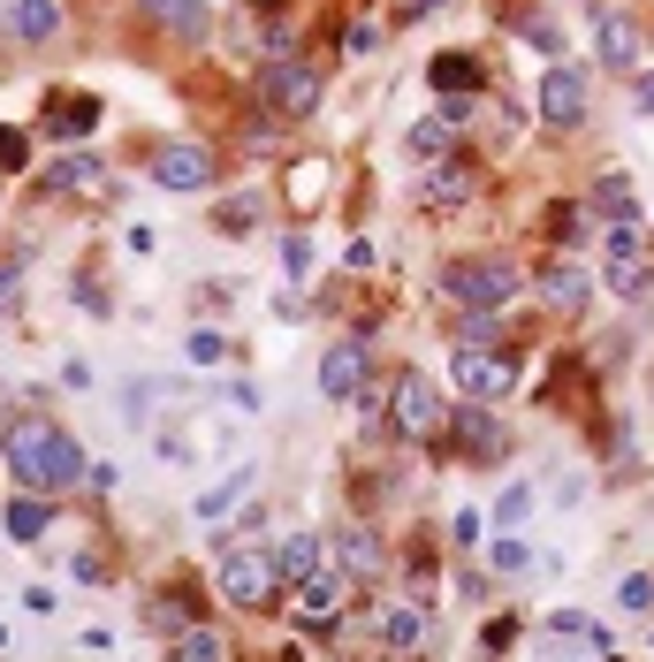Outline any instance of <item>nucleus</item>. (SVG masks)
I'll use <instances>...</instances> for the list:
<instances>
[{"label":"nucleus","instance_id":"1","mask_svg":"<svg viewBox=\"0 0 654 662\" xmlns=\"http://www.w3.org/2000/svg\"><path fill=\"white\" fill-rule=\"evenodd\" d=\"M0 457H8V480L23 496H61V488H77L92 473L84 450H77V434L54 427V419H38V411H23V419L0 427Z\"/></svg>","mask_w":654,"mask_h":662},{"label":"nucleus","instance_id":"2","mask_svg":"<svg viewBox=\"0 0 654 662\" xmlns=\"http://www.w3.org/2000/svg\"><path fill=\"white\" fill-rule=\"evenodd\" d=\"M517 290H525V275H517L502 252H488V259H457V267L442 275V298L457 305V321H494Z\"/></svg>","mask_w":654,"mask_h":662},{"label":"nucleus","instance_id":"3","mask_svg":"<svg viewBox=\"0 0 654 662\" xmlns=\"http://www.w3.org/2000/svg\"><path fill=\"white\" fill-rule=\"evenodd\" d=\"M602 282H609V298H647L654 244H647V221H640V213L602 221Z\"/></svg>","mask_w":654,"mask_h":662},{"label":"nucleus","instance_id":"4","mask_svg":"<svg viewBox=\"0 0 654 662\" xmlns=\"http://www.w3.org/2000/svg\"><path fill=\"white\" fill-rule=\"evenodd\" d=\"M213 586H221L229 609H275V594H282V564H275V548L221 541V571H213Z\"/></svg>","mask_w":654,"mask_h":662},{"label":"nucleus","instance_id":"5","mask_svg":"<svg viewBox=\"0 0 654 662\" xmlns=\"http://www.w3.org/2000/svg\"><path fill=\"white\" fill-rule=\"evenodd\" d=\"M388 427L404 434V442H442L449 434V404H442V388L411 365V373H396V388H388Z\"/></svg>","mask_w":654,"mask_h":662},{"label":"nucleus","instance_id":"6","mask_svg":"<svg viewBox=\"0 0 654 662\" xmlns=\"http://www.w3.org/2000/svg\"><path fill=\"white\" fill-rule=\"evenodd\" d=\"M259 107H267L275 123H305V115L320 107V69L297 61V54H275V61L259 69Z\"/></svg>","mask_w":654,"mask_h":662},{"label":"nucleus","instance_id":"7","mask_svg":"<svg viewBox=\"0 0 654 662\" xmlns=\"http://www.w3.org/2000/svg\"><path fill=\"white\" fill-rule=\"evenodd\" d=\"M449 373H457V388H465L472 404H502V396L517 388V358H502V350H480V342H465Z\"/></svg>","mask_w":654,"mask_h":662},{"label":"nucleus","instance_id":"8","mask_svg":"<svg viewBox=\"0 0 654 662\" xmlns=\"http://www.w3.org/2000/svg\"><path fill=\"white\" fill-rule=\"evenodd\" d=\"M449 442H457V457H472V465L510 457V427L494 419V404H465V411H449Z\"/></svg>","mask_w":654,"mask_h":662},{"label":"nucleus","instance_id":"9","mask_svg":"<svg viewBox=\"0 0 654 662\" xmlns=\"http://www.w3.org/2000/svg\"><path fill=\"white\" fill-rule=\"evenodd\" d=\"M411 198H419L427 213H457V206L480 198V167H472V161H434L419 183H411Z\"/></svg>","mask_w":654,"mask_h":662},{"label":"nucleus","instance_id":"10","mask_svg":"<svg viewBox=\"0 0 654 662\" xmlns=\"http://www.w3.org/2000/svg\"><path fill=\"white\" fill-rule=\"evenodd\" d=\"M533 107H540V123H556V130H579V123H586V77H579L571 61H556V69L540 77Z\"/></svg>","mask_w":654,"mask_h":662},{"label":"nucleus","instance_id":"11","mask_svg":"<svg viewBox=\"0 0 654 662\" xmlns=\"http://www.w3.org/2000/svg\"><path fill=\"white\" fill-rule=\"evenodd\" d=\"M297 625H313V632H327V625H342V609H350V579L342 571H313L305 586H297Z\"/></svg>","mask_w":654,"mask_h":662},{"label":"nucleus","instance_id":"12","mask_svg":"<svg viewBox=\"0 0 654 662\" xmlns=\"http://www.w3.org/2000/svg\"><path fill=\"white\" fill-rule=\"evenodd\" d=\"M153 183H161V190H206V183H213V153L190 146V138H183V146H161V153H153Z\"/></svg>","mask_w":654,"mask_h":662},{"label":"nucleus","instance_id":"13","mask_svg":"<svg viewBox=\"0 0 654 662\" xmlns=\"http://www.w3.org/2000/svg\"><path fill=\"white\" fill-rule=\"evenodd\" d=\"M533 290H540L556 313H579V305L594 298V275H586L579 259H540V267H533Z\"/></svg>","mask_w":654,"mask_h":662},{"label":"nucleus","instance_id":"14","mask_svg":"<svg viewBox=\"0 0 654 662\" xmlns=\"http://www.w3.org/2000/svg\"><path fill=\"white\" fill-rule=\"evenodd\" d=\"M365 373H373V358H365V342H358V335H342V342L320 358V388L335 396V404H350V396L365 388Z\"/></svg>","mask_w":654,"mask_h":662},{"label":"nucleus","instance_id":"15","mask_svg":"<svg viewBox=\"0 0 654 662\" xmlns=\"http://www.w3.org/2000/svg\"><path fill=\"white\" fill-rule=\"evenodd\" d=\"M100 115H107V107H100L92 92H54V100H46V115H38V130H46V138H92V130H100Z\"/></svg>","mask_w":654,"mask_h":662},{"label":"nucleus","instance_id":"16","mask_svg":"<svg viewBox=\"0 0 654 662\" xmlns=\"http://www.w3.org/2000/svg\"><path fill=\"white\" fill-rule=\"evenodd\" d=\"M480 77H488V69H480V54H465V46H449V54H434V61H427V84H434L442 100H472V92H480Z\"/></svg>","mask_w":654,"mask_h":662},{"label":"nucleus","instance_id":"17","mask_svg":"<svg viewBox=\"0 0 654 662\" xmlns=\"http://www.w3.org/2000/svg\"><path fill=\"white\" fill-rule=\"evenodd\" d=\"M335 564H342V579H381L388 548H381V533H373V525H342V541H335Z\"/></svg>","mask_w":654,"mask_h":662},{"label":"nucleus","instance_id":"18","mask_svg":"<svg viewBox=\"0 0 654 662\" xmlns=\"http://www.w3.org/2000/svg\"><path fill=\"white\" fill-rule=\"evenodd\" d=\"M594 46H602L609 69H632V61H640V31H632V15H594Z\"/></svg>","mask_w":654,"mask_h":662},{"label":"nucleus","instance_id":"19","mask_svg":"<svg viewBox=\"0 0 654 662\" xmlns=\"http://www.w3.org/2000/svg\"><path fill=\"white\" fill-rule=\"evenodd\" d=\"M381 632H388V648H396V655H411V648H427V640H434V617H427L419 602H396Z\"/></svg>","mask_w":654,"mask_h":662},{"label":"nucleus","instance_id":"20","mask_svg":"<svg viewBox=\"0 0 654 662\" xmlns=\"http://www.w3.org/2000/svg\"><path fill=\"white\" fill-rule=\"evenodd\" d=\"M8 31L31 38V46L54 38V31H61V0H8Z\"/></svg>","mask_w":654,"mask_h":662},{"label":"nucleus","instance_id":"21","mask_svg":"<svg viewBox=\"0 0 654 662\" xmlns=\"http://www.w3.org/2000/svg\"><path fill=\"white\" fill-rule=\"evenodd\" d=\"M275 564H282V586H305V579L320 571V541H313V533H290V541L275 548Z\"/></svg>","mask_w":654,"mask_h":662},{"label":"nucleus","instance_id":"22","mask_svg":"<svg viewBox=\"0 0 654 662\" xmlns=\"http://www.w3.org/2000/svg\"><path fill=\"white\" fill-rule=\"evenodd\" d=\"M138 8H145V23H161V31H183V38L206 23V0H138Z\"/></svg>","mask_w":654,"mask_h":662},{"label":"nucleus","instance_id":"23","mask_svg":"<svg viewBox=\"0 0 654 662\" xmlns=\"http://www.w3.org/2000/svg\"><path fill=\"white\" fill-rule=\"evenodd\" d=\"M510 23L525 31L533 54H563V23H556V15H540V8H510Z\"/></svg>","mask_w":654,"mask_h":662},{"label":"nucleus","instance_id":"24","mask_svg":"<svg viewBox=\"0 0 654 662\" xmlns=\"http://www.w3.org/2000/svg\"><path fill=\"white\" fill-rule=\"evenodd\" d=\"M540 632H548V640H579V648H602V655H609V632H602L594 617H579V609H556Z\"/></svg>","mask_w":654,"mask_h":662},{"label":"nucleus","instance_id":"25","mask_svg":"<svg viewBox=\"0 0 654 662\" xmlns=\"http://www.w3.org/2000/svg\"><path fill=\"white\" fill-rule=\"evenodd\" d=\"M0 525H8L15 541H46V525H54V510H46V502H38V496H15V502H8V518H0Z\"/></svg>","mask_w":654,"mask_h":662},{"label":"nucleus","instance_id":"26","mask_svg":"<svg viewBox=\"0 0 654 662\" xmlns=\"http://www.w3.org/2000/svg\"><path fill=\"white\" fill-rule=\"evenodd\" d=\"M594 213H602V221H617V213H640L632 183H624V175H602V183H594Z\"/></svg>","mask_w":654,"mask_h":662},{"label":"nucleus","instance_id":"27","mask_svg":"<svg viewBox=\"0 0 654 662\" xmlns=\"http://www.w3.org/2000/svg\"><path fill=\"white\" fill-rule=\"evenodd\" d=\"M320 190H327V167L320 161L290 167V206H297V213H313V206H320Z\"/></svg>","mask_w":654,"mask_h":662},{"label":"nucleus","instance_id":"28","mask_svg":"<svg viewBox=\"0 0 654 662\" xmlns=\"http://www.w3.org/2000/svg\"><path fill=\"white\" fill-rule=\"evenodd\" d=\"M404 146H411L419 161H442V146H449V123H442V115H434V123H411V138H404Z\"/></svg>","mask_w":654,"mask_h":662},{"label":"nucleus","instance_id":"29","mask_svg":"<svg viewBox=\"0 0 654 662\" xmlns=\"http://www.w3.org/2000/svg\"><path fill=\"white\" fill-rule=\"evenodd\" d=\"M92 175H100L92 161H54V175H46V190H92Z\"/></svg>","mask_w":654,"mask_h":662},{"label":"nucleus","instance_id":"30","mask_svg":"<svg viewBox=\"0 0 654 662\" xmlns=\"http://www.w3.org/2000/svg\"><path fill=\"white\" fill-rule=\"evenodd\" d=\"M617 602H624V609H632V617H647V609H654V571H632V579H624V594H617Z\"/></svg>","mask_w":654,"mask_h":662},{"label":"nucleus","instance_id":"31","mask_svg":"<svg viewBox=\"0 0 654 662\" xmlns=\"http://www.w3.org/2000/svg\"><path fill=\"white\" fill-rule=\"evenodd\" d=\"M548 229H556V244H579L586 213H579V206H548Z\"/></svg>","mask_w":654,"mask_h":662},{"label":"nucleus","instance_id":"32","mask_svg":"<svg viewBox=\"0 0 654 662\" xmlns=\"http://www.w3.org/2000/svg\"><path fill=\"white\" fill-rule=\"evenodd\" d=\"M23 161H31V138H23V130H0V167L23 175Z\"/></svg>","mask_w":654,"mask_h":662},{"label":"nucleus","instance_id":"33","mask_svg":"<svg viewBox=\"0 0 654 662\" xmlns=\"http://www.w3.org/2000/svg\"><path fill=\"white\" fill-rule=\"evenodd\" d=\"M236 496H252V473H236L229 488H213V496L198 502V510H206V518H221V510H229V502H236Z\"/></svg>","mask_w":654,"mask_h":662},{"label":"nucleus","instance_id":"34","mask_svg":"<svg viewBox=\"0 0 654 662\" xmlns=\"http://www.w3.org/2000/svg\"><path fill=\"white\" fill-rule=\"evenodd\" d=\"M525 510H533V488H525V480H517V488H502V502H494V518H502V525H517Z\"/></svg>","mask_w":654,"mask_h":662},{"label":"nucleus","instance_id":"35","mask_svg":"<svg viewBox=\"0 0 654 662\" xmlns=\"http://www.w3.org/2000/svg\"><path fill=\"white\" fill-rule=\"evenodd\" d=\"M252 221H259V198H229L221 206V229H252Z\"/></svg>","mask_w":654,"mask_h":662},{"label":"nucleus","instance_id":"36","mask_svg":"<svg viewBox=\"0 0 654 662\" xmlns=\"http://www.w3.org/2000/svg\"><path fill=\"white\" fill-rule=\"evenodd\" d=\"M282 267L305 275V267H313V244H305V236H282Z\"/></svg>","mask_w":654,"mask_h":662},{"label":"nucleus","instance_id":"37","mask_svg":"<svg viewBox=\"0 0 654 662\" xmlns=\"http://www.w3.org/2000/svg\"><path fill=\"white\" fill-rule=\"evenodd\" d=\"M221 350H229L221 335H190V358H198V365H221Z\"/></svg>","mask_w":654,"mask_h":662},{"label":"nucleus","instance_id":"38","mask_svg":"<svg viewBox=\"0 0 654 662\" xmlns=\"http://www.w3.org/2000/svg\"><path fill=\"white\" fill-rule=\"evenodd\" d=\"M494 564H502V571H517V564H525V541H517V533H502V541H494Z\"/></svg>","mask_w":654,"mask_h":662},{"label":"nucleus","instance_id":"39","mask_svg":"<svg viewBox=\"0 0 654 662\" xmlns=\"http://www.w3.org/2000/svg\"><path fill=\"white\" fill-rule=\"evenodd\" d=\"M457 548H480V510H457Z\"/></svg>","mask_w":654,"mask_h":662},{"label":"nucleus","instance_id":"40","mask_svg":"<svg viewBox=\"0 0 654 662\" xmlns=\"http://www.w3.org/2000/svg\"><path fill=\"white\" fill-rule=\"evenodd\" d=\"M632 100H640V115L654 123V69H640V77H632Z\"/></svg>","mask_w":654,"mask_h":662},{"label":"nucleus","instance_id":"41","mask_svg":"<svg viewBox=\"0 0 654 662\" xmlns=\"http://www.w3.org/2000/svg\"><path fill=\"white\" fill-rule=\"evenodd\" d=\"M15 305V267H0V313Z\"/></svg>","mask_w":654,"mask_h":662}]
</instances>
